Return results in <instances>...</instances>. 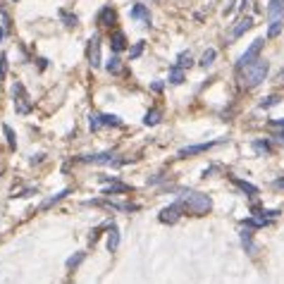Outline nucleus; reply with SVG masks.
<instances>
[{"instance_id": "obj_1", "label": "nucleus", "mask_w": 284, "mask_h": 284, "mask_svg": "<svg viewBox=\"0 0 284 284\" xmlns=\"http://www.w3.org/2000/svg\"><path fill=\"white\" fill-rule=\"evenodd\" d=\"M179 201L184 203V208L194 215H205L213 210V198L208 194H201V191H191V189H184Z\"/></svg>"}, {"instance_id": "obj_2", "label": "nucleus", "mask_w": 284, "mask_h": 284, "mask_svg": "<svg viewBox=\"0 0 284 284\" xmlns=\"http://www.w3.org/2000/svg\"><path fill=\"white\" fill-rule=\"evenodd\" d=\"M268 72H270V62L268 60H256V62H251L248 67H244V79H241V84H244V88H256L261 86L263 81L268 79Z\"/></svg>"}, {"instance_id": "obj_3", "label": "nucleus", "mask_w": 284, "mask_h": 284, "mask_svg": "<svg viewBox=\"0 0 284 284\" xmlns=\"http://www.w3.org/2000/svg\"><path fill=\"white\" fill-rule=\"evenodd\" d=\"M12 96H15L17 115H29L31 108H34V103H31V96L26 93V88H24L22 81H15V86H12Z\"/></svg>"}, {"instance_id": "obj_4", "label": "nucleus", "mask_w": 284, "mask_h": 284, "mask_svg": "<svg viewBox=\"0 0 284 284\" xmlns=\"http://www.w3.org/2000/svg\"><path fill=\"white\" fill-rule=\"evenodd\" d=\"M263 46H265V39H256L251 43V46L246 48V53L241 57H239L237 60V70L241 72L244 70V67H248V65L251 62H256V60H258V57H261V50H263Z\"/></svg>"}, {"instance_id": "obj_5", "label": "nucleus", "mask_w": 284, "mask_h": 284, "mask_svg": "<svg viewBox=\"0 0 284 284\" xmlns=\"http://www.w3.org/2000/svg\"><path fill=\"white\" fill-rule=\"evenodd\" d=\"M184 213H186V208H184V203H182V201H177V203L167 205V208H163V210H160L158 220L163 222V225H174V222L179 220V217H182Z\"/></svg>"}, {"instance_id": "obj_6", "label": "nucleus", "mask_w": 284, "mask_h": 284, "mask_svg": "<svg viewBox=\"0 0 284 284\" xmlns=\"http://www.w3.org/2000/svg\"><path fill=\"white\" fill-rule=\"evenodd\" d=\"M79 163H93V165H124L129 160H117L112 153H96V155H79Z\"/></svg>"}, {"instance_id": "obj_7", "label": "nucleus", "mask_w": 284, "mask_h": 284, "mask_svg": "<svg viewBox=\"0 0 284 284\" xmlns=\"http://www.w3.org/2000/svg\"><path fill=\"white\" fill-rule=\"evenodd\" d=\"M86 57H88V65L91 67H101V36L93 34L91 39H88V46H86Z\"/></svg>"}, {"instance_id": "obj_8", "label": "nucleus", "mask_w": 284, "mask_h": 284, "mask_svg": "<svg viewBox=\"0 0 284 284\" xmlns=\"http://www.w3.org/2000/svg\"><path fill=\"white\" fill-rule=\"evenodd\" d=\"M220 143H225V139H220V141H208V143H196V146H184V148H179V158H191V155H198V153H205V150L215 148V146H220Z\"/></svg>"}, {"instance_id": "obj_9", "label": "nucleus", "mask_w": 284, "mask_h": 284, "mask_svg": "<svg viewBox=\"0 0 284 284\" xmlns=\"http://www.w3.org/2000/svg\"><path fill=\"white\" fill-rule=\"evenodd\" d=\"M253 26V17H241V19H239L237 24H234V29H232V31H229V36H227V41H237V39H241V36H244L246 31H248V29H251Z\"/></svg>"}, {"instance_id": "obj_10", "label": "nucleus", "mask_w": 284, "mask_h": 284, "mask_svg": "<svg viewBox=\"0 0 284 284\" xmlns=\"http://www.w3.org/2000/svg\"><path fill=\"white\" fill-rule=\"evenodd\" d=\"M239 239H241V246L246 248L248 256H256V253H258V246H256V241H253V227L241 229V232H239Z\"/></svg>"}, {"instance_id": "obj_11", "label": "nucleus", "mask_w": 284, "mask_h": 284, "mask_svg": "<svg viewBox=\"0 0 284 284\" xmlns=\"http://www.w3.org/2000/svg\"><path fill=\"white\" fill-rule=\"evenodd\" d=\"M129 17L136 19V22H143V26H150V12L146 5H141V3H136L134 8L129 10Z\"/></svg>"}, {"instance_id": "obj_12", "label": "nucleus", "mask_w": 284, "mask_h": 284, "mask_svg": "<svg viewBox=\"0 0 284 284\" xmlns=\"http://www.w3.org/2000/svg\"><path fill=\"white\" fill-rule=\"evenodd\" d=\"M96 22L101 24V26H112V24L117 22V12L110 8V5H105V8L98 12V17H96Z\"/></svg>"}, {"instance_id": "obj_13", "label": "nucleus", "mask_w": 284, "mask_h": 284, "mask_svg": "<svg viewBox=\"0 0 284 284\" xmlns=\"http://www.w3.org/2000/svg\"><path fill=\"white\" fill-rule=\"evenodd\" d=\"M110 48H112V53H122V50H127V34L124 31H112L110 34Z\"/></svg>"}, {"instance_id": "obj_14", "label": "nucleus", "mask_w": 284, "mask_h": 284, "mask_svg": "<svg viewBox=\"0 0 284 284\" xmlns=\"http://www.w3.org/2000/svg\"><path fill=\"white\" fill-rule=\"evenodd\" d=\"M268 17H270V22H272V19H282L284 17V0H270Z\"/></svg>"}, {"instance_id": "obj_15", "label": "nucleus", "mask_w": 284, "mask_h": 284, "mask_svg": "<svg viewBox=\"0 0 284 284\" xmlns=\"http://www.w3.org/2000/svg\"><path fill=\"white\" fill-rule=\"evenodd\" d=\"M119 248V229H117V225H110L108 227V251H117Z\"/></svg>"}, {"instance_id": "obj_16", "label": "nucleus", "mask_w": 284, "mask_h": 284, "mask_svg": "<svg viewBox=\"0 0 284 284\" xmlns=\"http://www.w3.org/2000/svg\"><path fill=\"white\" fill-rule=\"evenodd\" d=\"M184 79H186L184 67H179V65H172V67H170V84L179 86V84H184Z\"/></svg>"}, {"instance_id": "obj_17", "label": "nucleus", "mask_w": 284, "mask_h": 284, "mask_svg": "<svg viewBox=\"0 0 284 284\" xmlns=\"http://www.w3.org/2000/svg\"><path fill=\"white\" fill-rule=\"evenodd\" d=\"M129 191H132L129 184H122V182H117V179L112 177V184L105 189V196H110V194H129Z\"/></svg>"}, {"instance_id": "obj_18", "label": "nucleus", "mask_w": 284, "mask_h": 284, "mask_svg": "<svg viewBox=\"0 0 284 284\" xmlns=\"http://www.w3.org/2000/svg\"><path fill=\"white\" fill-rule=\"evenodd\" d=\"M65 196H70V189H62V191H57L55 196H50L48 201H43V205H41V210H48V208H53L55 203H60Z\"/></svg>"}, {"instance_id": "obj_19", "label": "nucleus", "mask_w": 284, "mask_h": 284, "mask_svg": "<svg viewBox=\"0 0 284 284\" xmlns=\"http://www.w3.org/2000/svg\"><path fill=\"white\" fill-rule=\"evenodd\" d=\"M232 182L237 184V186L244 191V194H248V196H258V186H253V184L244 182V179H239V177H232Z\"/></svg>"}, {"instance_id": "obj_20", "label": "nucleus", "mask_w": 284, "mask_h": 284, "mask_svg": "<svg viewBox=\"0 0 284 284\" xmlns=\"http://www.w3.org/2000/svg\"><path fill=\"white\" fill-rule=\"evenodd\" d=\"M215 57H217V50H215V48H208V50H205L203 55H201V60H198V65H201V67H205V70H208V67H210V65L215 62Z\"/></svg>"}, {"instance_id": "obj_21", "label": "nucleus", "mask_w": 284, "mask_h": 284, "mask_svg": "<svg viewBox=\"0 0 284 284\" xmlns=\"http://www.w3.org/2000/svg\"><path fill=\"white\" fill-rule=\"evenodd\" d=\"M60 19H62V24L67 26V29H74V26L79 24V17L72 15V12H67V10H60Z\"/></svg>"}, {"instance_id": "obj_22", "label": "nucleus", "mask_w": 284, "mask_h": 284, "mask_svg": "<svg viewBox=\"0 0 284 284\" xmlns=\"http://www.w3.org/2000/svg\"><path fill=\"white\" fill-rule=\"evenodd\" d=\"M160 119H163V112H160V110H148L146 115H143V124H146V127H155Z\"/></svg>"}, {"instance_id": "obj_23", "label": "nucleus", "mask_w": 284, "mask_h": 284, "mask_svg": "<svg viewBox=\"0 0 284 284\" xmlns=\"http://www.w3.org/2000/svg\"><path fill=\"white\" fill-rule=\"evenodd\" d=\"M174 65H179V67H184V70L191 67V65H194V55H191V50H182V53L177 55V62Z\"/></svg>"}, {"instance_id": "obj_24", "label": "nucleus", "mask_w": 284, "mask_h": 284, "mask_svg": "<svg viewBox=\"0 0 284 284\" xmlns=\"http://www.w3.org/2000/svg\"><path fill=\"white\" fill-rule=\"evenodd\" d=\"M282 29H284L282 19H272V22H270V26H268V39H277V36L282 34Z\"/></svg>"}, {"instance_id": "obj_25", "label": "nucleus", "mask_w": 284, "mask_h": 284, "mask_svg": "<svg viewBox=\"0 0 284 284\" xmlns=\"http://www.w3.org/2000/svg\"><path fill=\"white\" fill-rule=\"evenodd\" d=\"M105 70L110 72V74H119V70H122V60L117 57V53L108 60V65H105Z\"/></svg>"}, {"instance_id": "obj_26", "label": "nucleus", "mask_w": 284, "mask_h": 284, "mask_svg": "<svg viewBox=\"0 0 284 284\" xmlns=\"http://www.w3.org/2000/svg\"><path fill=\"white\" fill-rule=\"evenodd\" d=\"M88 127H91V132H101V129H105V127H103V117L98 115V112H93V115L88 117Z\"/></svg>"}, {"instance_id": "obj_27", "label": "nucleus", "mask_w": 284, "mask_h": 284, "mask_svg": "<svg viewBox=\"0 0 284 284\" xmlns=\"http://www.w3.org/2000/svg\"><path fill=\"white\" fill-rule=\"evenodd\" d=\"M86 258V253H77V256H72V258H67V270H74V268H79L81 261Z\"/></svg>"}, {"instance_id": "obj_28", "label": "nucleus", "mask_w": 284, "mask_h": 284, "mask_svg": "<svg viewBox=\"0 0 284 284\" xmlns=\"http://www.w3.org/2000/svg\"><path fill=\"white\" fill-rule=\"evenodd\" d=\"M279 101H282V98H279L277 93H272V96H268V98H263V101H261V108H263V110H268V108H275Z\"/></svg>"}, {"instance_id": "obj_29", "label": "nucleus", "mask_w": 284, "mask_h": 284, "mask_svg": "<svg viewBox=\"0 0 284 284\" xmlns=\"http://www.w3.org/2000/svg\"><path fill=\"white\" fill-rule=\"evenodd\" d=\"M103 117V127H122V119L117 115H101Z\"/></svg>"}, {"instance_id": "obj_30", "label": "nucleus", "mask_w": 284, "mask_h": 284, "mask_svg": "<svg viewBox=\"0 0 284 284\" xmlns=\"http://www.w3.org/2000/svg\"><path fill=\"white\" fill-rule=\"evenodd\" d=\"M143 50H146V41H139L134 48H129V57H132V60H136V57H141Z\"/></svg>"}, {"instance_id": "obj_31", "label": "nucleus", "mask_w": 284, "mask_h": 284, "mask_svg": "<svg viewBox=\"0 0 284 284\" xmlns=\"http://www.w3.org/2000/svg\"><path fill=\"white\" fill-rule=\"evenodd\" d=\"M3 132H5V136H8V146L12 150L17 148V139H15V132H12V129H10L8 124H3Z\"/></svg>"}, {"instance_id": "obj_32", "label": "nucleus", "mask_w": 284, "mask_h": 284, "mask_svg": "<svg viewBox=\"0 0 284 284\" xmlns=\"http://www.w3.org/2000/svg\"><path fill=\"white\" fill-rule=\"evenodd\" d=\"M110 225H112V222H103L101 227H96L93 232H91V237H88V241H91V244H96V241H98V237H101V232H103V229H108Z\"/></svg>"}, {"instance_id": "obj_33", "label": "nucleus", "mask_w": 284, "mask_h": 284, "mask_svg": "<svg viewBox=\"0 0 284 284\" xmlns=\"http://www.w3.org/2000/svg\"><path fill=\"white\" fill-rule=\"evenodd\" d=\"M253 148L258 150V153H272V146H270L268 141H261V139H258V141H253Z\"/></svg>"}, {"instance_id": "obj_34", "label": "nucleus", "mask_w": 284, "mask_h": 284, "mask_svg": "<svg viewBox=\"0 0 284 284\" xmlns=\"http://www.w3.org/2000/svg\"><path fill=\"white\" fill-rule=\"evenodd\" d=\"M5 77H8V55L3 53L0 55V81L5 79Z\"/></svg>"}, {"instance_id": "obj_35", "label": "nucleus", "mask_w": 284, "mask_h": 284, "mask_svg": "<svg viewBox=\"0 0 284 284\" xmlns=\"http://www.w3.org/2000/svg\"><path fill=\"white\" fill-rule=\"evenodd\" d=\"M0 17H3V26L10 31V29H12V19H10V15L5 12V10H0Z\"/></svg>"}, {"instance_id": "obj_36", "label": "nucleus", "mask_w": 284, "mask_h": 284, "mask_svg": "<svg viewBox=\"0 0 284 284\" xmlns=\"http://www.w3.org/2000/svg\"><path fill=\"white\" fill-rule=\"evenodd\" d=\"M232 10H234V0H227V5H225V10H222V15L229 17L232 15Z\"/></svg>"}, {"instance_id": "obj_37", "label": "nucleus", "mask_w": 284, "mask_h": 284, "mask_svg": "<svg viewBox=\"0 0 284 284\" xmlns=\"http://www.w3.org/2000/svg\"><path fill=\"white\" fill-rule=\"evenodd\" d=\"M270 127H275V129H284V117L272 119V122H270Z\"/></svg>"}, {"instance_id": "obj_38", "label": "nucleus", "mask_w": 284, "mask_h": 284, "mask_svg": "<svg viewBox=\"0 0 284 284\" xmlns=\"http://www.w3.org/2000/svg\"><path fill=\"white\" fill-rule=\"evenodd\" d=\"M163 88H165V84H163V81H153V91H155V93H160Z\"/></svg>"}, {"instance_id": "obj_39", "label": "nucleus", "mask_w": 284, "mask_h": 284, "mask_svg": "<svg viewBox=\"0 0 284 284\" xmlns=\"http://www.w3.org/2000/svg\"><path fill=\"white\" fill-rule=\"evenodd\" d=\"M275 186H277V189H284V177H279V179H275Z\"/></svg>"}, {"instance_id": "obj_40", "label": "nucleus", "mask_w": 284, "mask_h": 284, "mask_svg": "<svg viewBox=\"0 0 284 284\" xmlns=\"http://www.w3.org/2000/svg\"><path fill=\"white\" fill-rule=\"evenodd\" d=\"M5 34H8V29H5V26H0V41L5 39Z\"/></svg>"}, {"instance_id": "obj_41", "label": "nucleus", "mask_w": 284, "mask_h": 284, "mask_svg": "<svg viewBox=\"0 0 284 284\" xmlns=\"http://www.w3.org/2000/svg\"><path fill=\"white\" fill-rule=\"evenodd\" d=\"M12 3H17V0H12Z\"/></svg>"}]
</instances>
